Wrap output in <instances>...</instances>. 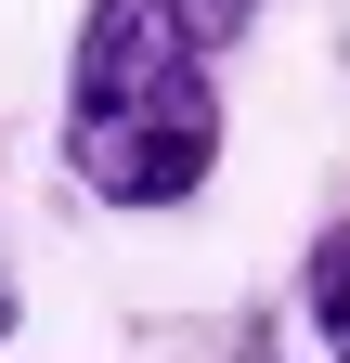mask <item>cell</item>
I'll list each match as a JSON object with an SVG mask.
<instances>
[{
    "mask_svg": "<svg viewBox=\"0 0 350 363\" xmlns=\"http://www.w3.org/2000/svg\"><path fill=\"white\" fill-rule=\"evenodd\" d=\"M182 13H195V39H208V52H221V39H247V13H259V0H182Z\"/></svg>",
    "mask_w": 350,
    "mask_h": 363,
    "instance_id": "cell-3",
    "label": "cell"
},
{
    "mask_svg": "<svg viewBox=\"0 0 350 363\" xmlns=\"http://www.w3.org/2000/svg\"><path fill=\"white\" fill-rule=\"evenodd\" d=\"M298 298H312V337L350 363V220H337V234L312 247V286H298Z\"/></svg>",
    "mask_w": 350,
    "mask_h": 363,
    "instance_id": "cell-2",
    "label": "cell"
},
{
    "mask_svg": "<svg viewBox=\"0 0 350 363\" xmlns=\"http://www.w3.org/2000/svg\"><path fill=\"white\" fill-rule=\"evenodd\" d=\"M65 169L104 208H182L221 169V104H208V39L182 0H91L65 65Z\"/></svg>",
    "mask_w": 350,
    "mask_h": 363,
    "instance_id": "cell-1",
    "label": "cell"
},
{
    "mask_svg": "<svg viewBox=\"0 0 350 363\" xmlns=\"http://www.w3.org/2000/svg\"><path fill=\"white\" fill-rule=\"evenodd\" d=\"M0 325H13V272H0Z\"/></svg>",
    "mask_w": 350,
    "mask_h": 363,
    "instance_id": "cell-4",
    "label": "cell"
}]
</instances>
